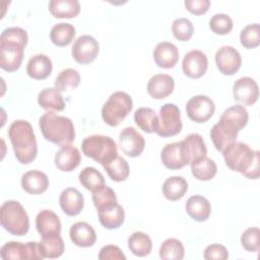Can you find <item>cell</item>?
<instances>
[{"label": "cell", "instance_id": "1", "mask_svg": "<svg viewBox=\"0 0 260 260\" xmlns=\"http://www.w3.org/2000/svg\"><path fill=\"white\" fill-rule=\"evenodd\" d=\"M27 40V32L21 27H7L1 32L0 67L3 70L13 72L20 67Z\"/></svg>", "mask_w": 260, "mask_h": 260}, {"label": "cell", "instance_id": "2", "mask_svg": "<svg viewBox=\"0 0 260 260\" xmlns=\"http://www.w3.org/2000/svg\"><path fill=\"white\" fill-rule=\"evenodd\" d=\"M222 155L225 165L232 171L241 173L251 180L259 178L260 153L258 150H253L244 142L236 141L222 151Z\"/></svg>", "mask_w": 260, "mask_h": 260}, {"label": "cell", "instance_id": "3", "mask_svg": "<svg viewBox=\"0 0 260 260\" xmlns=\"http://www.w3.org/2000/svg\"><path fill=\"white\" fill-rule=\"evenodd\" d=\"M8 137L16 159L20 164H29L38 153V144L32 126L25 120L12 122L8 129Z\"/></svg>", "mask_w": 260, "mask_h": 260}, {"label": "cell", "instance_id": "4", "mask_svg": "<svg viewBox=\"0 0 260 260\" xmlns=\"http://www.w3.org/2000/svg\"><path fill=\"white\" fill-rule=\"evenodd\" d=\"M39 125L44 138L54 144L64 146L72 143L75 139L73 122L52 111H48L40 118Z\"/></svg>", "mask_w": 260, "mask_h": 260}, {"label": "cell", "instance_id": "5", "mask_svg": "<svg viewBox=\"0 0 260 260\" xmlns=\"http://www.w3.org/2000/svg\"><path fill=\"white\" fill-rule=\"evenodd\" d=\"M0 222L4 230L13 236H23L29 230L28 215L16 200H8L1 205Z\"/></svg>", "mask_w": 260, "mask_h": 260}, {"label": "cell", "instance_id": "6", "mask_svg": "<svg viewBox=\"0 0 260 260\" xmlns=\"http://www.w3.org/2000/svg\"><path fill=\"white\" fill-rule=\"evenodd\" d=\"M81 148L85 156L94 159L102 166L118 155L115 140L110 136L101 134L85 137L81 143Z\"/></svg>", "mask_w": 260, "mask_h": 260}, {"label": "cell", "instance_id": "7", "mask_svg": "<svg viewBox=\"0 0 260 260\" xmlns=\"http://www.w3.org/2000/svg\"><path fill=\"white\" fill-rule=\"evenodd\" d=\"M133 102L125 91H115L110 95L102 108V118L106 124L118 126L131 112Z\"/></svg>", "mask_w": 260, "mask_h": 260}, {"label": "cell", "instance_id": "8", "mask_svg": "<svg viewBox=\"0 0 260 260\" xmlns=\"http://www.w3.org/2000/svg\"><path fill=\"white\" fill-rule=\"evenodd\" d=\"M182 127L179 108L175 104H165L157 115V130L155 133L160 137H171L179 134Z\"/></svg>", "mask_w": 260, "mask_h": 260}, {"label": "cell", "instance_id": "9", "mask_svg": "<svg viewBox=\"0 0 260 260\" xmlns=\"http://www.w3.org/2000/svg\"><path fill=\"white\" fill-rule=\"evenodd\" d=\"M0 256L3 260L15 259V260H42L44 256L42 254L40 243L27 242L22 244L20 242H7L0 251Z\"/></svg>", "mask_w": 260, "mask_h": 260}, {"label": "cell", "instance_id": "10", "mask_svg": "<svg viewBox=\"0 0 260 260\" xmlns=\"http://www.w3.org/2000/svg\"><path fill=\"white\" fill-rule=\"evenodd\" d=\"M248 119L247 110L243 106L236 105L224 110L216 124L229 134L238 137V133L247 125Z\"/></svg>", "mask_w": 260, "mask_h": 260}, {"label": "cell", "instance_id": "11", "mask_svg": "<svg viewBox=\"0 0 260 260\" xmlns=\"http://www.w3.org/2000/svg\"><path fill=\"white\" fill-rule=\"evenodd\" d=\"M215 111L213 101L207 95L199 94L191 98L186 104V113L190 120L196 123L208 121Z\"/></svg>", "mask_w": 260, "mask_h": 260}, {"label": "cell", "instance_id": "12", "mask_svg": "<svg viewBox=\"0 0 260 260\" xmlns=\"http://www.w3.org/2000/svg\"><path fill=\"white\" fill-rule=\"evenodd\" d=\"M100 52V45L98 41L88 35L78 37L71 50L73 59L79 64H89L98 56Z\"/></svg>", "mask_w": 260, "mask_h": 260}, {"label": "cell", "instance_id": "13", "mask_svg": "<svg viewBox=\"0 0 260 260\" xmlns=\"http://www.w3.org/2000/svg\"><path fill=\"white\" fill-rule=\"evenodd\" d=\"M119 146L126 155L137 157L144 150V137L134 127H126L120 132Z\"/></svg>", "mask_w": 260, "mask_h": 260}, {"label": "cell", "instance_id": "14", "mask_svg": "<svg viewBox=\"0 0 260 260\" xmlns=\"http://www.w3.org/2000/svg\"><path fill=\"white\" fill-rule=\"evenodd\" d=\"M215 63L222 74L233 75L240 69L242 58L238 50L234 47L222 46L215 53Z\"/></svg>", "mask_w": 260, "mask_h": 260}, {"label": "cell", "instance_id": "15", "mask_svg": "<svg viewBox=\"0 0 260 260\" xmlns=\"http://www.w3.org/2000/svg\"><path fill=\"white\" fill-rule=\"evenodd\" d=\"M233 95L235 101L246 106H252L259 96L258 84L251 77H241L233 85Z\"/></svg>", "mask_w": 260, "mask_h": 260}, {"label": "cell", "instance_id": "16", "mask_svg": "<svg viewBox=\"0 0 260 260\" xmlns=\"http://www.w3.org/2000/svg\"><path fill=\"white\" fill-rule=\"evenodd\" d=\"M208 67L207 56L199 51L192 50L188 52L182 62V69L186 76L190 78H200L202 77Z\"/></svg>", "mask_w": 260, "mask_h": 260}, {"label": "cell", "instance_id": "17", "mask_svg": "<svg viewBox=\"0 0 260 260\" xmlns=\"http://www.w3.org/2000/svg\"><path fill=\"white\" fill-rule=\"evenodd\" d=\"M160 159L164 166L170 170H179L189 164L182 141L166 144L160 151Z\"/></svg>", "mask_w": 260, "mask_h": 260}, {"label": "cell", "instance_id": "18", "mask_svg": "<svg viewBox=\"0 0 260 260\" xmlns=\"http://www.w3.org/2000/svg\"><path fill=\"white\" fill-rule=\"evenodd\" d=\"M153 60L155 64L165 69L173 68L179 60V51L176 45L170 42L158 43L153 50Z\"/></svg>", "mask_w": 260, "mask_h": 260}, {"label": "cell", "instance_id": "19", "mask_svg": "<svg viewBox=\"0 0 260 260\" xmlns=\"http://www.w3.org/2000/svg\"><path fill=\"white\" fill-rule=\"evenodd\" d=\"M175 87V80L169 74H155L150 77L147 83L148 94L155 100H162L169 96Z\"/></svg>", "mask_w": 260, "mask_h": 260}, {"label": "cell", "instance_id": "20", "mask_svg": "<svg viewBox=\"0 0 260 260\" xmlns=\"http://www.w3.org/2000/svg\"><path fill=\"white\" fill-rule=\"evenodd\" d=\"M59 204L64 213L69 216H75L83 209V195L75 188H66L60 194Z\"/></svg>", "mask_w": 260, "mask_h": 260}, {"label": "cell", "instance_id": "21", "mask_svg": "<svg viewBox=\"0 0 260 260\" xmlns=\"http://www.w3.org/2000/svg\"><path fill=\"white\" fill-rule=\"evenodd\" d=\"M98 212L101 224L108 230L120 228L125 219L124 209L118 203V201L102 207L98 210Z\"/></svg>", "mask_w": 260, "mask_h": 260}, {"label": "cell", "instance_id": "22", "mask_svg": "<svg viewBox=\"0 0 260 260\" xmlns=\"http://www.w3.org/2000/svg\"><path fill=\"white\" fill-rule=\"evenodd\" d=\"M70 240L74 245L81 248L93 246L96 241V234L93 228L85 221H77L70 226Z\"/></svg>", "mask_w": 260, "mask_h": 260}, {"label": "cell", "instance_id": "23", "mask_svg": "<svg viewBox=\"0 0 260 260\" xmlns=\"http://www.w3.org/2000/svg\"><path fill=\"white\" fill-rule=\"evenodd\" d=\"M54 161L60 171L71 172L79 166L81 154L76 147L70 144L64 145L56 152Z\"/></svg>", "mask_w": 260, "mask_h": 260}, {"label": "cell", "instance_id": "24", "mask_svg": "<svg viewBox=\"0 0 260 260\" xmlns=\"http://www.w3.org/2000/svg\"><path fill=\"white\" fill-rule=\"evenodd\" d=\"M22 189L29 194H42L49 187L47 175L38 170H31L24 173L20 180Z\"/></svg>", "mask_w": 260, "mask_h": 260}, {"label": "cell", "instance_id": "25", "mask_svg": "<svg viewBox=\"0 0 260 260\" xmlns=\"http://www.w3.org/2000/svg\"><path fill=\"white\" fill-rule=\"evenodd\" d=\"M52 60L45 54L34 55L26 65L27 75L37 80L46 79L52 73Z\"/></svg>", "mask_w": 260, "mask_h": 260}, {"label": "cell", "instance_id": "26", "mask_svg": "<svg viewBox=\"0 0 260 260\" xmlns=\"http://www.w3.org/2000/svg\"><path fill=\"white\" fill-rule=\"evenodd\" d=\"M36 228L42 237L51 234H60L61 221L53 210L44 209L36 217Z\"/></svg>", "mask_w": 260, "mask_h": 260}, {"label": "cell", "instance_id": "27", "mask_svg": "<svg viewBox=\"0 0 260 260\" xmlns=\"http://www.w3.org/2000/svg\"><path fill=\"white\" fill-rule=\"evenodd\" d=\"M182 144L189 164L200 159L207 154V148L203 137L198 133H191L187 135L184 140H182Z\"/></svg>", "mask_w": 260, "mask_h": 260}, {"label": "cell", "instance_id": "28", "mask_svg": "<svg viewBox=\"0 0 260 260\" xmlns=\"http://www.w3.org/2000/svg\"><path fill=\"white\" fill-rule=\"evenodd\" d=\"M186 212L196 221H205L211 212L209 201L201 195L191 196L185 204Z\"/></svg>", "mask_w": 260, "mask_h": 260}, {"label": "cell", "instance_id": "29", "mask_svg": "<svg viewBox=\"0 0 260 260\" xmlns=\"http://www.w3.org/2000/svg\"><path fill=\"white\" fill-rule=\"evenodd\" d=\"M38 104L47 111L61 112L65 109V102L61 91L56 87H47L41 90L38 94Z\"/></svg>", "mask_w": 260, "mask_h": 260}, {"label": "cell", "instance_id": "30", "mask_svg": "<svg viewBox=\"0 0 260 260\" xmlns=\"http://www.w3.org/2000/svg\"><path fill=\"white\" fill-rule=\"evenodd\" d=\"M48 7L56 18H72L80 12V4L77 0H51Z\"/></svg>", "mask_w": 260, "mask_h": 260}, {"label": "cell", "instance_id": "31", "mask_svg": "<svg viewBox=\"0 0 260 260\" xmlns=\"http://www.w3.org/2000/svg\"><path fill=\"white\" fill-rule=\"evenodd\" d=\"M188 190V183L181 176H173L168 178L162 184V194L170 201L181 199Z\"/></svg>", "mask_w": 260, "mask_h": 260}, {"label": "cell", "instance_id": "32", "mask_svg": "<svg viewBox=\"0 0 260 260\" xmlns=\"http://www.w3.org/2000/svg\"><path fill=\"white\" fill-rule=\"evenodd\" d=\"M40 246L44 258L49 259L59 258L65 250L64 241L61 238L60 234H51L43 236L40 242Z\"/></svg>", "mask_w": 260, "mask_h": 260}, {"label": "cell", "instance_id": "33", "mask_svg": "<svg viewBox=\"0 0 260 260\" xmlns=\"http://www.w3.org/2000/svg\"><path fill=\"white\" fill-rule=\"evenodd\" d=\"M75 37V27L68 22L55 24L50 31L52 43L58 47L68 46Z\"/></svg>", "mask_w": 260, "mask_h": 260}, {"label": "cell", "instance_id": "34", "mask_svg": "<svg viewBox=\"0 0 260 260\" xmlns=\"http://www.w3.org/2000/svg\"><path fill=\"white\" fill-rule=\"evenodd\" d=\"M190 165L192 175L199 181H209L217 172L216 164L207 156L194 160Z\"/></svg>", "mask_w": 260, "mask_h": 260}, {"label": "cell", "instance_id": "35", "mask_svg": "<svg viewBox=\"0 0 260 260\" xmlns=\"http://www.w3.org/2000/svg\"><path fill=\"white\" fill-rule=\"evenodd\" d=\"M128 248L138 257L147 256L152 249V242L149 236L143 232H134L128 238Z\"/></svg>", "mask_w": 260, "mask_h": 260}, {"label": "cell", "instance_id": "36", "mask_svg": "<svg viewBox=\"0 0 260 260\" xmlns=\"http://www.w3.org/2000/svg\"><path fill=\"white\" fill-rule=\"evenodd\" d=\"M134 121L146 133H153L157 130V115L150 108L142 107L137 109L134 113Z\"/></svg>", "mask_w": 260, "mask_h": 260}, {"label": "cell", "instance_id": "37", "mask_svg": "<svg viewBox=\"0 0 260 260\" xmlns=\"http://www.w3.org/2000/svg\"><path fill=\"white\" fill-rule=\"evenodd\" d=\"M80 184L88 191L95 192L105 186V178L103 174L93 167L84 168L78 176Z\"/></svg>", "mask_w": 260, "mask_h": 260}, {"label": "cell", "instance_id": "38", "mask_svg": "<svg viewBox=\"0 0 260 260\" xmlns=\"http://www.w3.org/2000/svg\"><path fill=\"white\" fill-rule=\"evenodd\" d=\"M109 177L115 182H123L129 176V166L127 160L120 156L116 155L110 161L103 165Z\"/></svg>", "mask_w": 260, "mask_h": 260}, {"label": "cell", "instance_id": "39", "mask_svg": "<svg viewBox=\"0 0 260 260\" xmlns=\"http://www.w3.org/2000/svg\"><path fill=\"white\" fill-rule=\"evenodd\" d=\"M185 255V248L181 241L175 238L167 239L159 248V257L164 260H182Z\"/></svg>", "mask_w": 260, "mask_h": 260}, {"label": "cell", "instance_id": "40", "mask_svg": "<svg viewBox=\"0 0 260 260\" xmlns=\"http://www.w3.org/2000/svg\"><path fill=\"white\" fill-rule=\"evenodd\" d=\"M80 75L77 70L67 68L62 70L55 79V87L59 91H66L68 89H74L79 85Z\"/></svg>", "mask_w": 260, "mask_h": 260}, {"label": "cell", "instance_id": "41", "mask_svg": "<svg viewBox=\"0 0 260 260\" xmlns=\"http://www.w3.org/2000/svg\"><path fill=\"white\" fill-rule=\"evenodd\" d=\"M172 32L177 40L181 42H187L193 36V23L185 17L176 18L172 23Z\"/></svg>", "mask_w": 260, "mask_h": 260}, {"label": "cell", "instance_id": "42", "mask_svg": "<svg viewBox=\"0 0 260 260\" xmlns=\"http://www.w3.org/2000/svg\"><path fill=\"white\" fill-rule=\"evenodd\" d=\"M241 45L247 49H253L260 44V26L258 23H252L245 26L240 34Z\"/></svg>", "mask_w": 260, "mask_h": 260}, {"label": "cell", "instance_id": "43", "mask_svg": "<svg viewBox=\"0 0 260 260\" xmlns=\"http://www.w3.org/2000/svg\"><path fill=\"white\" fill-rule=\"evenodd\" d=\"M232 18L224 13H216L209 20L210 29L216 35H226L233 29Z\"/></svg>", "mask_w": 260, "mask_h": 260}, {"label": "cell", "instance_id": "44", "mask_svg": "<svg viewBox=\"0 0 260 260\" xmlns=\"http://www.w3.org/2000/svg\"><path fill=\"white\" fill-rule=\"evenodd\" d=\"M241 244L248 252H257L260 247V232L259 229L248 228L241 236Z\"/></svg>", "mask_w": 260, "mask_h": 260}, {"label": "cell", "instance_id": "45", "mask_svg": "<svg viewBox=\"0 0 260 260\" xmlns=\"http://www.w3.org/2000/svg\"><path fill=\"white\" fill-rule=\"evenodd\" d=\"M92 201L96 210H99L108 204L117 202V196L112 188L105 185L103 188L92 193Z\"/></svg>", "mask_w": 260, "mask_h": 260}, {"label": "cell", "instance_id": "46", "mask_svg": "<svg viewBox=\"0 0 260 260\" xmlns=\"http://www.w3.org/2000/svg\"><path fill=\"white\" fill-rule=\"evenodd\" d=\"M203 256L206 260H225L229 258V252L226 248L220 244H211L205 248Z\"/></svg>", "mask_w": 260, "mask_h": 260}, {"label": "cell", "instance_id": "47", "mask_svg": "<svg viewBox=\"0 0 260 260\" xmlns=\"http://www.w3.org/2000/svg\"><path fill=\"white\" fill-rule=\"evenodd\" d=\"M98 258L100 260H125L126 256L123 254L122 250L118 246L107 245L100 250Z\"/></svg>", "mask_w": 260, "mask_h": 260}, {"label": "cell", "instance_id": "48", "mask_svg": "<svg viewBox=\"0 0 260 260\" xmlns=\"http://www.w3.org/2000/svg\"><path fill=\"white\" fill-rule=\"evenodd\" d=\"M185 7L191 13L196 15H201L207 12L210 1L209 0H185Z\"/></svg>", "mask_w": 260, "mask_h": 260}]
</instances>
